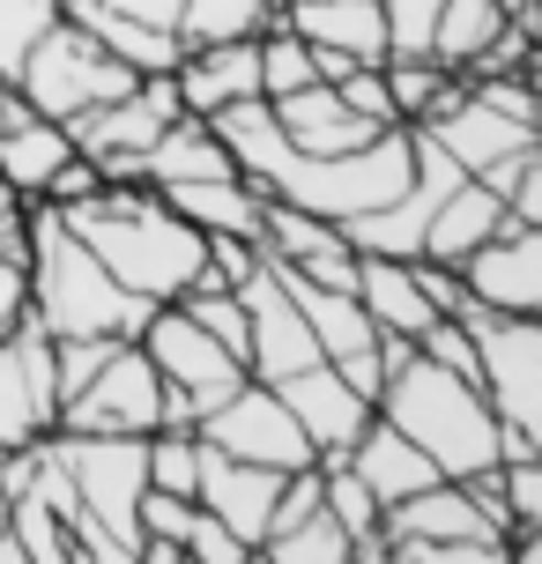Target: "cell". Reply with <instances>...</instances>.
Here are the masks:
<instances>
[{
    "label": "cell",
    "instance_id": "cell-11",
    "mask_svg": "<svg viewBox=\"0 0 542 564\" xmlns=\"http://www.w3.org/2000/svg\"><path fill=\"white\" fill-rule=\"evenodd\" d=\"M460 275L476 290V305L506 312V319H542V230L506 224L490 246H476L460 260Z\"/></svg>",
    "mask_w": 542,
    "mask_h": 564
},
{
    "label": "cell",
    "instance_id": "cell-36",
    "mask_svg": "<svg viewBox=\"0 0 542 564\" xmlns=\"http://www.w3.org/2000/svg\"><path fill=\"white\" fill-rule=\"evenodd\" d=\"M246 557H253V542L230 535L208 506H194V520H186V564H246Z\"/></svg>",
    "mask_w": 542,
    "mask_h": 564
},
{
    "label": "cell",
    "instance_id": "cell-41",
    "mask_svg": "<svg viewBox=\"0 0 542 564\" xmlns=\"http://www.w3.org/2000/svg\"><path fill=\"white\" fill-rule=\"evenodd\" d=\"M97 186H105V171L89 164L83 149H67V156L53 164V178H45V194H37V200H53V208H75V200H89Z\"/></svg>",
    "mask_w": 542,
    "mask_h": 564
},
{
    "label": "cell",
    "instance_id": "cell-30",
    "mask_svg": "<svg viewBox=\"0 0 542 564\" xmlns=\"http://www.w3.org/2000/svg\"><path fill=\"white\" fill-rule=\"evenodd\" d=\"M8 528H15V542H23V564H75V550H67V520H59L37 490H23V498H15Z\"/></svg>",
    "mask_w": 542,
    "mask_h": 564
},
{
    "label": "cell",
    "instance_id": "cell-7",
    "mask_svg": "<svg viewBox=\"0 0 542 564\" xmlns=\"http://www.w3.org/2000/svg\"><path fill=\"white\" fill-rule=\"evenodd\" d=\"M468 335L484 349V394L498 423L528 431V446L542 453V319H506V312L476 305Z\"/></svg>",
    "mask_w": 542,
    "mask_h": 564
},
{
    "label": "cell",
    "instance_id": "cell-26",
    "mask_svg": "<svg viewBox=\"0 0 542 564\" xmlns=\"http://www.w3.org/2000/svg\"><path fill=\"white\" fill-rule=\"evenodd\" d=\"M379 75H387V97H394V119L401 127H416V119H431V112H446L460 97V75L454 67H438V59H379Z\"/></svg>",
    "mask_w": 542,
    "mask_h": 564
},
{
    "label": "cell",
    "instance_id": "cell-4",
    "mask_svg": "<svg viewBox=\"0 0 542 564\" xmlns=\"http://www.w3.org/2000/svg\"><path fill=\"white\" fill-rule=\"evenodd\" d=\"M134 83H142V75H134L127 59H112L83 23H67V15H59V23L30 45V53H23V75H15L23 105H30V112H45V119H59V127H75L83 112H97V105L127 97Z\"/></svg>",
    "mask_w": 542,
    "mask_h": 564
},
{
    "label": "cell",
    "instance_id": "cell-24",
    "mask_svg": "<svg viewBox=\"0 0 542 564\" xmlns=\"http://www.w3.org/2000/svg\"><path fill=\"white\" fill-rule=\"evenodd\" d=\"M75 149V134L59 127V119H45V112H30V119H15L8 134H0V186L15 200H37L45 194V178H53V164Z\"/></svg>",
    "mask_w": 542,
    "mask_h": 564
},
{
    "label": "cell",
    "instance_id": "cell-9",
    "mask_svg": "<svg viewBox=\"0 0 542 564\" xmlns=\"http://www.w3.org/2000/svg\"><path fill=\"white\" fill-rule=\"evenodd\" d=\"M238 297H246V371L253 379H290V371L319 365V341L313 327H305V312H297V297L283 290V275L260 260L253 275L238 282Z\"/></svg>",
    "mask_w": 542,
    "mask_h": 564
},
{
    "label": "cell",
    "instance_id": "cell-48",
    "mask_svg": "<svg viewBox=\"0 0 542 564\" xmlns=\"http://www.w3.org/2000/svg\"><path fill=\"white\" fill-rule=\"evenodd\" d=\"M528 67H542V45H535V59H528Z\"/></svg>",
    "mask_w": 542,
    "mask_h": 564
},
{
    "label": "cell",
    "instance_id": "cell-3",
    "mask_svg": "<svg viewBox=\"0 0 542 564\" xmlns=\"http://www.w3.org/2000/svg\"><path fill=\"white\" fill-rule=\"evenodd\" d=\"M379 416L409 431L416 446L438 460V476H476V468H498V409L476 379L431 365L424 349L409 365L387 371L379 387Z\"/></svg>",
    "mask_w": 542,
    "mask_h": 564
},
{
    "label": "cell",
    "instance_id": "cell-15",
    "mask_svg": "<svg viewBox=\"0 0 542 564\" xmlns=\"http://www.w3.org/2000/svg\"><path fill=\"white\" fill-rule=\"evenodd\" d=\"M387 550L394 542H506L513 550V535H498L484 520V506L468 498V482H454V476H438V482H424L416 498H401V506H387Z\"/></svg>",
    "mask_w": 542,
    "mask_h": 564
},
{
    "label": "cell",
    "instance_id": "cell-49",
    "mask_svg": "<svg viewBox=\"0 0 542 564\" xmlns=\"http://www.w3.org/2000/svg\"><path fill=\"white\" fill-rule=\"evenodd\" d=\"M268 8H290V0H268Z\"/></svg>",
    "mask_w": 542,
    "mask_h": 564
},
{
    "label": "cell",
    "instance_id": "cell-39",
    "mask_svg": "<svg viewBox=\"0 0 542 564\" xmlns=\"http://www.w3.org/2000/svg\"><path fill=\"white\" fill-rule=\"evenodd\" d=\"M416 282H424L431 312H446V319H468V312H476L468 275H460V268H446V260H416Z\"/></svg>",
    "mask_w": 542,
    "mask_h": 564
},
{
    "label": "cell",
    "instance_id": "cell-22",
    "mask_svg": "<svg viewBox=\"0 0 542 564\" xmlns=\"http://www.w3.org/2000/svg\"><path fill=\"white\" fill-rule=\"evenodd\" d=\"M230 171H238V156L224 149V134H216L200 112H178L164 134L149 141L142 186H186V178H230Z\"/></svg>",
    "mask_w": 542,
    "mask_h": 564
},
{
    "label": "cell",
    "instance_id": "cell-35",
    "mask_svg": "<svg viewBox=\"0 0 542 564\" xmlns=\"http://www.w3.org/2000/svg\"><path fill=\"white\" fill-rule=\"evenodd\" d=\"M498 482H506V520H513V535L542 528V453H528V460H498Z\"/></svg>",
    "mask_w": 542,
    "mask_h": 564
},
{
    "label": "cell",
    "instance_id": "cell-32",
    "mask_svg": "<svg viewBox=\"0 0 542 564\" xmlns=\"http://www.w3.org/2000/svg\"><path fill=\"white\" fill-rule=\"evenodd\" d=\"M59 23V0H0V75L15 83L23 75V53Z\"/></svg>",
    "mask_w": 542,
    "mask_h": 564
},
{
    "label": "cell",
    "instance_id": "cell-13",
    "mask_svg": "<svg viewBox=\"0 0 542 564\" xmlns=\"http://www.w3.org/2000/svg\"><path fill=\"white\" fill-rule=\"evenodd\" d=\"M275 498H283V468H260V460H230L200 438V482H194V506H208L230 535H246L260 550L268 520H275Z\"/></svg>",
    "mask_w": 542,
    "mask_h": 564
},
{
    "label": "cell",
    "instance_id": "cell-38",
    "mask_svg": "<svg viewBox=\"0 0 542 564\" xmlns=\"http://www.w3.org/2000/svg\"><path fill=\"white\" fill-rule=\"evenodd\" d=\"M200 246H208V268H216L230 290L268 260V246H260V238H238V230H200Z\"/></svg>",
    "mask_w": 542,
    "mask_h": 564
},
{
    "label": "cell",
    "instance_id": "cell-28",
    "mask_svg": "<svg viewBox=\"0 0 542 564\" xmlns=\"http://www.w3.org/2000/svg\"><path fill=\"white\" fill-rule=\"evenodd\" d=\"M253 557H275V564H349V535L327 520V506H319V512H305L297 528L268 535Z\"/></svg>",
    "mask_w": 542,
    "mask_h": 564
},
{
    "label": "cell",
    "instance_id": "cell-47",
    "mask_svg": "<svg viewBox=\"0 0 542 564\" xmlns=\"http://www.w3.org/2000/svg\"><path fill=\"white\" fill-rule=\"evenodd\" d=\"M498 8H506V15H528V8H535V0H498Z\"/></svg>",
    "mask_w": 542,
    "mask_h": 564
},
{
    "label": "cell",
    "instance_id": "cell-5",
    "mask_svg": "<svg viewBox=\"0 0 542 564\" xmlns=\"http://www.w3.org/2000/svg\"><path fill=\"white\" fill-rule=\"evenodd\" d=\"M45 446L67 468L83 512L134 557V542H142L134 506H142V490H149V438H134V431H45Z\"/></svg>",
    "mask_w": 542,
    "mask_h": 564
},
{
    "label": "cell",
    "instance_id": "cell-50",
    "mask_svg": "<svg viewBox=\"0 0 542 564\" xmlns=\"http://www.w3.org/2000/svg\"><path fill=\"white\" fill-rule=\"evenodd\" d=\"M535 15H542V0H535Z\"/></svg>",
    "mask_w": 542,
    "mask_h": 564
},
{
    "label": "cell",
    "instance_id": "cell-34",
    "mask_svg": "<svg viewBox=\"0 0 542 564\" xmlns=\"http://www.w3.org/2000/svg\"><path fill=\"white\" fill-rule=\"evenodd\" d=\"M416 349H424L431 365H446V371H460V379H476L484 387V349H476V335H468V319H431L424 335H416Z\"/></svg>",
    "mask_w": 542,
    "mask_h": 564
},
{
    "label": "cell",
    "instance_id": "cell-16",
    "mask_svg": "<svg viewBox=\"0 0 542 564\" xmlns=\"http://www.w3.org/2000/svg\"><path fill=\"white\" fill-rule=\"evenodd\" d=\"M268 112H275L283 141L305 149V156H343V149H365L371 134H387L365 112H349L335 83H305V89H290V97H268Z\"/></svg>",
    "mask_w": 542,
    "mask_h": 564
},
{
    "label": "cell",
    "instance_id": "cell-44",
    "mask_svg": "<svg viewBox=\"0 0 542 564\" xmlns=\"http://www.w3.org/2000/svg\"><path fill=\"white\" fill-rule=\"evenodd\" d=\"M105 8H119V15H134V23H156V30H172L186 0H105Z\"/></svg>",
    "mask_w": 542,
    "mask_h": 564
},
{
    "label": "cell",
    "instance_id": "cell-21",
    "mask_svg": "<svg viewBox=\"0 0 542 564\" xmlns=\"http://www.w3.org/2000/svg\"><path fill=\"white\" fill-rule=\"evenodd\" d=\"M59 15H67V23H83L89 37H97L112 59H127L134 75H172L178 59H186L178 30L134 23V15H119V8H105V0H59Z\"/></svg>",
    "mask_w": 542,
    "mask_h": 564
},
{
    "label": "cell",
    "instance_id": "cell-12",
    "mask_svg": "<svg viewBox=\"0 0 542 564\" xmlns=\"http://www.w3.org/2000/svg\"><path fill=\"white\" fill-rule=\"evenodd\" d=\"M275 394L290 401V416H297V431L313 438V460H327V453H349L357 446V431H365L379 409H371L357 387H349L343 371L327 365H305V371H290V379H275Z\"/></svg>",
    "mask_w": 542,
    "mask_h": 564
},
{
    "label": "cell",
    "instance_id": "cell-37",
    "mask_svg": "<svg viewBox=\"0 0 542 564\" xmlns=\"http://www.w3.org/2000/svg\"><path fill=\"white\" fill-rule=\"evenodd\" d=\"M379 8H387V59H394V53L416 59L431 45V15H438V0H379Z\"/></svg>",
    "mask_w": 542,
    "mask_h": 564
},
{
    "label": "cell",
    "instance_id": "cell-33",
    "mask_svg": "<svg viewBox=\"0 0 542 564\" xmlns=\"http://www.w3.org/2000/svg\"><path fill=\"white\" fill-rule=\"evenodd\" d=\"M200 482V431H149V490L194 498Z\"/></svg>",
    "mask_w": 542,
    "mask_h": 564
},
{
    "label": "cell",
    "instance_id": "cell-42",
    "mask_svg": "<svg viewBox=\"0 0 542 564\" xmlns=\"http://www.w3.org/2000/svg\"><path fill=\"white\" fill-rule=\"evenodd\" d=\"M506 216H513V224H535V230H542V141L528 149V164H520L513 194H506Z\"/></svg>",
    "mask_w": 542,
    "mask_h": 564
},
{
    "label": "cell",
    "instance_id": "cell-31",
    "mask_svg": "<svg viewBox=\"0 0 542 564\" xmlns=\"http://www.w3.org/2000/svg\"><path fill=\"white\" fill-rule=\"evenodd\" d=\"M30 438H45V423H37L30 379H23V365H15V341L0 335V453L30 446Z\"/></svg>",
    "mask_w": 542,
    "mask_h": 564
},
{
    "label": "cell",
    "instance_id": "cell-10",
    "mask_svg": "<svg viewBox=\"0 0 542 564\" xmlns=\"http://www.w3.org/2000/svg\"><path fill=\"white\" fill-rule=\"evenodd\" d=\"M134 341L149 349V365L164 371L172 387H186V394H194L200 416H208V409H216V401H224L230 387L246 379V365H238V357H230L216 335H200V327H194L178 305H156V312H149V327H142Z\"/></svg>",
    "mask_w": 542,
    "mask_h": 564
},
{
    "label": "cell",
    "instance_id": "cell-23",
    "mask_svg": "<svg viewBox=\"0 0 542 564\" xmlns=\"http://www.w3.org/2000/svg\"><path fill=\"white\" fill-rule=\"evenodd\" d=\"M164 208H178L194 230H238V238H260L268 224V194H260L246 171H230V178H186V186H156Z\"/></svg>",
    "mask_w": 542,
    "mask_h": 564
},
{
    "label": "cell",
    "instance_id": "cell-14",
    "mask_svg": "<svg viewBox=\"0 0 542 564\" xmlns=\"http://www.w3.org/2000/svg\"><path fill=\"white\" fill-rule=\"evenodd\" d=\"M416 127H431V134L446 141V156H454L468 178L476 171H490V164H506V156H520V149H535V127H520V119H506L498 105H484L476 89L460 83V97L446 105V112H431V119H416Z\"/></svg>",
    "mask_w": 542,
    "mask_h": 564
},
{
    "label": "cell",
    "instance_id": "cell-8",
    "mask_svg": "<svg viewBox=\"0 0 542 564\" xmlns=\"http://www.w3.org/2000/svg\"><path fill=\"white\" fill-rule=\"evenodd\" d=\"M156 401H164V371L149 365L142 341H119L83 394L59 401L53 431H134V438H149L156 431Z\"/></svg>",
    "mask_w": 542,
    "mask_h": 564
},
{
    "label": "cell",
    "instance_id": "cell-6",
    "mask_svg": "<svg viewBox=\"0 0 542 564\" xmlns=\"http://www.w3.org/2000/svg\"><path fill=\"white\" fill-rule=\"evenodd\" d=\"M200 438L216 453H230V460H260V468H313V438L297 431V416H290V401L268 387V379H238L208 416H200Z\"/></svg>",
    "mask_w": 542,
    "mask_h": 564
},
{
    "label": "cell",
    "instance_id": "cell-29",
    "mask_svg": "<svg viewBox=\"0 0 542 564\" xmlns=\"http://www.w3.org/2000/svg\"><path fill=\"white\" fill-rule=\"evenodd\" d=\"M305 83H319L313 75V45L275 15V23L260 30V97H290V89H305Z\"/></svg>",
    "mask_w": 542,
    "mask_h": 564
},
{
    "label": "cell",
    "instance_id": "cell-17",
    "mask_svg": "<svg viewBox=\"0 0 542 564\" xmlns=\"http://www.w3.org/2000/svg\"><path fill=\"white\" fill-rule=\"evenodd\" d=\"M178 105L186 112H224L238 97H260V37H216V45H186V59L172 67Z\"/></svg>",
    "mask_w": 542,
    "mask_h": 564
},
{
    "label": "cell",
    "instance_id": "cell-18",
    "mask_svg": "<svg viewBox=\"0 0 542 564\" xmlns=\"http://www.w3.org/2000/svg\"><path fill=\"white\" fill-rule=\"evenodd\" d=\"M349 468L365 476V490L379 498V512L401 506V498H416L424 482H438V460H431L409 431H394L387 416H371L365 431H357V446H349Z\"/></svg>",
    "mask_w": 542,
    "mask_h": 564
},
{
    "label": "cell",
    "instance_id": "cell-20",
    "mask_svg": "<svg viewBox=\"0 0 542 564\" xmlns=\"http://www.w3.org/2000/svg\"><path fill=\"white\" fill-rule=\"evenodd\" d=\"M506 224H513L506 200L490 194L484 178H460L454 194L431 208V230H424V253H416V260H446V268H460V260L476 253V246H490Z\"/></svg>",
    "mask_w": 542,
    "mask_h": 564
},
{
    "label": "cell",
    "instance_id": "cell-45",
    "mask_svg": "<svg viewBox=\"0 0 542 564\" xmlns=\"http://www.w3.org/2000/svg\"><path fill=\"white\" fill-rule=\"evenodd\" d=\"M15 119H30V105H23V89H15L8 75H0V134H8Z\"/></svg>",
    "mask_w": 542,
    "mask_h": 564
},
{
    "label": "cell",
    "instance_id": "cell-43",
    "mask_svg": "<svg viewBox=\"0 0 542 564\" xmlns=\"http://www.w3.org/2000/svg\"><path fill=\"white\" fill-rule=\"evenodd\" d=\"M23 312H30V268L0 253V335H15Z\"/></svg>",
    "mask_w": 542,
    "mask_h": 564
},
{
    "label": "cell",
    "instance_id": "cell-40",
    "mask_svg": "<svg viewBox=\"0 0 542 564\" xmlns=\"http://www.w3.org/2000/svg\"><path fill=\"white\" fill-rule=\"evenodd\" d=\"M335 89H343L349 112H365L371 127H401V119H394V97H387V75H379V67H349Z\"/></svg>",
    "mask_w": 542,
    "mask_h": 564
},
{
    "label": "cell",
    "instance_id": "cell-25",
    "mask_svg": "<svg viewBox=\"0 0 542 564\" xmlns=\"http://www.w3.org/2000/svg\"><path fill=\"white\" fill-rule=\"evenodd\" d=\"M498 30H506V8H498V0H438V15H431V45H424V53L438 59V67L468 75V67H476V53H484Z\"/></svg>",
    "mask_w": 542,
    "mask_h": 564
},
{
    "label": "cell",
    "instance_id": "cell-1",
    "mask_svg": "<svg viewBox=\"0 0 542 564\" xmlns=\"http://www.w3.org/2000/svg\"><path fill=\"white\" fill-rule=\"evenodd\" d=\"M67 216V230L83 238L89 253L112 268L119 290H134L142 305H178V290L200 275V260H208V246H200V230L178 216V208H164V194L156 186H97L89 200H75V208H59Z\"/></svg>",
    "mask_w": 542,
    "mask_h": 564
},
{
    "label": "cell",
    "instance_id": "cell-27",
    "mask_svg": "<svg viewBox=\"0 0 542 564\" xmlns=\"http://www.w3.org/2000/svg\"><path fill=\"white\" fill-rule=\"evenodd\" d=\"M275 23L268 0H186L178 8V45H216V37H260Z\"/></svg>",
    "mask_w": 542,
    "mask_h": 564
},
{
    "label": "cell",
    "instance_id": "cell-19",
    "mask_svg": "<svg viewBox=\"0 0 542 564\" xmlns=\"http://www.w3.org/2000/svg\"><path fill=\"white\" fill-rule=\"evenodd\" d=\"M305 45H335V53H349L357 67H379L387 59V8L379 0H290V8H275Z\"/></svg>",
    "mask_w": 542,
    "mask_h": 564
},
{
    "label": "cell",
    "instance_id": "cell-2",
    "mask_svg": "<svg viewBox=\"0 0 542 564\" xmlns=\"http://www.w3.org/2000/svg\"><path fill=\"white\" fill-rule=\"evenodd\" d=\"M149 312L134 290H119L112 268L89 253L83 238L67 230L53 200H30V319L45 335H142Z\"/></svg>",
    "mask_w": 542,
    "mask_h": 564
},
{
    "label": "cell",
    "instance_id": "cell-46",
    "mask_svg": "<svg viewBox=\"0 0 542 564\" xmlns=\"http://www.w3.org/2000/svg\"><path fill=\"white\" fill-rule=\"evenodd\" d=\"M513 557H528V564H542V528H528V535H513Z\"/></svg>",
    "mask_w": 542,
    "mask_h": 564
}]
</instances>
